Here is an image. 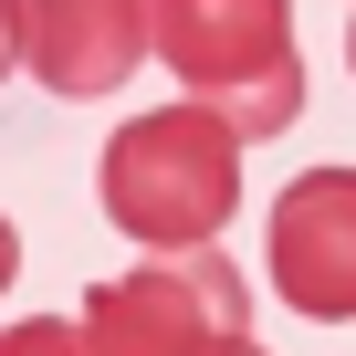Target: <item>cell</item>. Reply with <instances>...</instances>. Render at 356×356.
<instances>
[{
    "mask_svg": "<svg viewBox=\"0 0 356 356\" xmlns=\"http://www.w3.org/2000/svg\"><path fill=\"white\" fill-rule=\"evenodd\" d=\"M11 273H22V231L0 220V293H11Z\"/></svg>",
    "mask_w": 356,
    "mask_h": 356,
    "instance_id": "obj_7",
    "label": "cell"
},
{
    "mask_svg": "<svg viewBox=\"0 0 356 356\" xmlns=\"http://www.w3.org/2000/svg\"><path fill=\"white\" fill-rule=\"evenodd\" d=\"M95 200L136 252H178V241H210L241 210V136L189 95V105H157L136 126L105 136L95 168Z\"/></svg>",
    "mask_w": 356,
    "mask_h": 356,
    "instance_id": "obj_1",
    "label": "cell"
},
{
    "mask_svg": "<svg viewBox=\"0 0 356 356\" xmlns=\"http://www.w3.org/2000/svg\"><path fill=\"white\" fill-rule=\"evenodd\" d=\"M22 63V0H0V74Z\"/></svg>",
    "mask_w": 356,
    "mask_h": 356,
    "instance_id": "obj_6",
    "label": "cell"
},
{
    "mask_svg": "<svg viewBox=\"0 0 356 356\" xmlns=\"http://www.w3.org/2000/svg\"><path fill=\"white\" fill-rule=\"evenodd\" d=\"M22 63L53 95H115L147 63V0H22Z\"/></svg>",
    "mask_w": 356,
    "mask_h": 356,
    "instance_id": "obj_5",
    "label": "cell"
},
{
    "mask_svg": "<svg viewBox=\"0 0 356 356\" xmlns=\"http://www.w3.org/2000/svg\"><path fill=\"white\" fill-rule=\"evenodd\" d=\"M147 53L241 147H262L304 115V63H293V11L283 0H147Z\"/></svg>",
    "mask_w": 356,
    "mask_h": 356,
    "instance_id": "obj_2",
    "label": "cell"
},
{
    "mask_svg": "<svg viewBox=\"0 0 356 356\" xmlns=\"http://www.w3.org/2000/svg\"><path fill=\"white\" fill-rule=\"evenodd\" d=\"M262 262H273V293L293 314H314V325L356 314V168H304L293 178L262 220Z\"/></svg>",
    "mask_w": 356,
    "mask_h": 356,
    "instance_id": "obj_4",
    "label": "cell"
},
{
    "mask_svg": "<svg viewBox=\"0 0 356 356\" xmlns=\"http://www.w3.org/2000/svg\"><path fill=\"white\" fill-rule=\"evenodd\" d=\"M74 346H95V356H252V293H241V262H220L210 241L147 252L136 273L95 283Z\"/></svg>",
    "mask_w": 356,
    "mask_h": 356,
    "instance_id": "obj_3",
    "label": "cell"
},
{
    "mask_svg": "<svg viewBox=\"0 0 356 356\" xmlns=\"http://www.w3.org/2000/svg\"><path fill=\"white\" fill-rule=\"evenodd\" d=\"M346 74H356V22H346Z\"/></svg>",
    "mask_w": 356,
    "mask_h": 356,
    "instance_id": "obj_8",
    "label": "cell"
}]
</instances>
